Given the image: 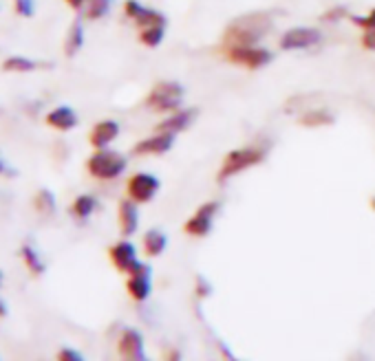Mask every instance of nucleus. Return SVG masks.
Segmentation results:
<instances>
[{
  "instance_id": "1",
  "label": "nucleus",
  "mask_w": 375,
  "mask_h": 361,
  "mask_svg": "<svg viewBox=\"0 0 375 361\" xmlns=\"http://www.w3.org/2000/svg\"><path fill=\"white\" fill-rule=\"evenodd\" d=\"M269 31V20L265 16H250L228 27L226 44L228 46H248L263 38V33Z\"/></svg>"
},
{
  "instance_id": "2",
  "label": "nucleus",
  "mask_w": 375,
  "mask_h": 361,
  "mask_svg": "<svg viewBox=\"0 0 375 361\" xmlns=\"http://www.w3.org/2000/svg\"><path fill=\"white\" fill-rule=\"evenodd\" d=\"M86 168L91 172V177L102 179V181H111V179H117L126 170V159L120 153H113V150L102 148L86 161Z\"/></svg>"
},
{
  "instance_id": "3",
  "label": "nucleus",
  "mask_w": 375,
  "mask_h": 361,
  "mask_svg": "<svg viewBox=\"0 0 375 361\" xmlns=\"http://www.w3.org/2000/svg\"><path fill=\"white\" fill-rule=\"evenodd\" d=\"M265 159V150L263 148H256V146H250V148H239L230 153L223 161V166H221V172H219V181L223 183L226 179L230 177H237L243 170H248L256 163H261Z\"/></svg>"
},
{
  "instance_id": "4",
  "label": "nucleus",
  "mask_w": 375,
  "mask_h": 361,
  "mask_svg": "<svg viewBox=\"0 0 375 361\" xmlns=\"http://www.w3.org/2000/svg\"><path fill=\"white\" fill-rule=\"evenodd\" d=\"M183 99V88L174 81H161L155 88L148 92L146 106L152 108L155 113H172L181 106Z\"/></svg>"
},
{
  "instance_id": "5",
  "label": "nucleus",
  "mask_w": 375,
  "mask_h": 361,
  "mask_svg": "<svg viewBox=\"0 0 375 361\" xmlns=\"http://www.w3.org/2000/svg\"><path fill=\"white\" fill-rule=\"evenodd\" d=\"M126 190H128V199H133L135 203H148L159 192V179L148 172H139L128 179Z\"/></svg>"
},
{
  "instance_id": "6",
  "label": "nucleus",
  "mask_w": 375,
  "mask_h": 361,
  "mask_svg": "<svg viewBox=\"0 0 375 361\" xmlns=\"http://www.w3.org/2000/svg\"><path fill=\"white\" fill-rule=\"evenodd\" d=\"M228 57H230V62L241 64L245 68H261V66L269 64L272 53L267 49H261V46H256V44H248V46H232Z\"/></svg>"
},
{
  "instance_id": "7",
  "label": "nucleus",
  "mask_w": 375,
  "mask_h": 361,
  "mask_svg": "<svg viewBox=\"0 0 375 361\" xmlns=\"http://www.w3.org/2000/svg\"><path fill=\"white\" fill-rule=\"evenodd\" d=\"M219 203L214 201H210L205 205H201L196 209V212L188 218V223H185V234H190V236H196V238H201V236H208L210 234V229H212V223H214V216L219 212Z\"/></svg>"
},
{
  "instance_id": "8",
  "label": "nucleus",
  "mask_w": 375,
  "mask_h": 361,
  "mask_svg": "<svg viewBox=\"0 0 375 361\" xmlns=\"http://www.w3.org/2000/svg\"><path fill=\"white\" fill-rule=\"evenodd\" d=\"M320 40H322L320 31L309 29V27H296V29H289L287 33H283V38H280V49L283 51H300V49L315 46Z\"/></svg>"
},
{
  "instance_id": "9",
  "label": "nucleus",
  "mask_w": 375,
  "mask_h": 361,
  "mask_svg": "<svg viewBox=\"0 0 375 361\" xmlns=\"http://www.w3.org/2000/svg\"><path fill=\"white\" fill-rule=\"evenodd\" d=\"M109 255H111V260H113V264L117 266V271H122V273H133L135 269L142 262L137 260V251H135V247L128 240H122V242H117V244H113L111 247V251H109Z\"/></svg>"
},
{
  "instance_id": "10",
  "label": "nucleus",
  "mask_w": 375,
  "mask_h": 361,
  "mask_svg": "<svg viewBox=\"0 0 375 361\" xmlns=\"http://www.w3.org/2000/svg\"><path fill=\"white\" fill-rule=\"evenodd\" d=\"M117 351L124 359H135L142 361L146 359V351H144V337L139 335V331L135 329H126L120 337V344H117Z\"/></svg>"
},
{
  "instance_id": "11",
  "label": "nucleus",
  "mask_w": 375,
  "mask_h": 361,
  "mask_svg": "<svg viewBox=\"0 0 375 361\" xmlns=\"http://www.w3.org/2000/svg\"><path fill=\"white\" fill-rule=\"evenodd\" d=\"M124 11H126V16L133 18L142 29L144 27H152V25H166V18H163L159 11L139 5L137 0H126Z\"/></svg>"
},
{
  "instance_id": "12",
  "label": "nucleus",
  "mask_w": 375,
  "mask_h": 361,
  "mask_svg": "<svg viewBox=\"0 0 375 361\" xmlns=\"http://www.w3.org/2000/svg\"><path fill=\"white\" fill-rule=\"evenodd\" d=\"M131 277H128V282H126V289H128V293H131L133 300L137 302H144L148 300L150 295V269L146 264H139L137 269L133 273H128Z\"/></svg>"
},
{
  "instance_id": "13",
  "label": "nucleus",
  "mask_w": 375,
  "mask_h": 361,
  "mask_svg": "<svg viewBox=\"0 0 375 361\" xmlns=\"http://www.w3.org/2000/svg\"><path fill=\"white\" fill-rule=\"evenodd\" d=\"M172 146H174V133H157L155 137L139 142L133 148V153L135 155H166Z\"/></svg>"
},
{
  "instance_id": "14",
  "label": "nucleus",
  "mask_w": 375,
  "mask_h": 361,
  "mask_svg": "<svg viewBox=\"0 0 375 361\" xmlns=\"http://www.w3.org/2000/svg\"><path fill=\"white\" fill-rule=\"evenodd\" d=\"M117 135H120V124L113 121V119H104L100 124L93 126V130H91V137H89V142L93 148H107L109 144H113Z\"/></svg>"
},
{
  "instance_id": "15",
  "label": "nucleus",
  "mask_w": 375,
  "mask_h": 361,
  "mask_svg": "<svg viewBox=\"0 0 375 361\" xmlns=\"http://www.w3.org/2000/svg\"><path fill=\"white\" fill-rule=\"evenodd\" d=\"M46 124H49L51 128H55V130H73V128L77 126V115L73 108L68 106H57L53 108L51 113H46Z\"/></svg>"
},
{
  "instance_id": "16",
  "label": "nucleus",
  "mask_w": 375,
  "mask_h": 361,
  "mask_svg": "<svg viewBox=\"0 0 375 361\" xmlns=\"http://www.w3.org/2000/svg\"><path fill=\"white\" fill-rule=\"evenodd\" d=\"M139 227V212L133 199L120 203V229L124 236H133Z\"/></svg>"
},
{
  "instance_id": "17",
  "label": "nucleus",
  "mask_w": 375,
  "mask_h": 361,
  "mask_svg": "<svg viewBox=\"0 0 375 361\" xmlns=\"http://www.w3.org/2000/svg\"><path fill=\"white\" fill-rule=\"evenodd\" d=\"M192 119H194V110L190 108V110H172V115L168 119H163L159 126H157V130L159 133H181V130H185L188 126L192 124Z\"/></svg>"
},
{
  "instance_id": "18",
  "label": "nucleus",
  "mask_w": 375,
  "mask_h": 361,
  "mask_svg": "<svg viewBox=\"0 0 375 361\" xmlns=\"http://www.w3.org/2000/svg\"><path fill=\"white\" fill-rule=\"evenodd\" d=\"M82 44H84V27H82V20H75L71 29L66 33V40H64V53L68 57H73L80 49Z\"/></svg>"
},
{
  "instance_id": "19",
  "label": "nucleus",
  "mask_w": 375,
  "mask_h": 361,
  "mask_svg": "<svg viewBox=\"0 0 375 361\" xmlns=\"http://www.w3.org/2000/svg\"><path fill=\"white\" fill-rule=\"evenodd\" d=\"M166 244H168V240H166V236H163V231H159V229H150V231H146V236H144V251L148 253V255H161L163 253V249H166Z\"/></svg>"
},
{
  "instance_id": "20",
  "label": "nucleus",
  "mask_w": 375,
  "mask_h": 361,
  "mask_svg": "<svg viewBox=\"0 0 375 361\" xmlns=\"http://www.w3.org/2000/svg\"><path fill=\"white\" fill-rule=\"evenodd\" d=\"M20 255H22V260H25V264H27V269L33 273V275H42L44 273V262H42V258H40V253L31 247V244H22V249H20Z\"/></svg>"
},
{
  "instance_id": "21",
  "label": "nucleus",
  "mask_w": 375,
  "mask_h": 361,
  "mask_svg": "<svg viewBox=\"0 0 375 361\" xmlns=\"http://www.w3.org/2000/svg\"><path fill=\"white\" fill-rule=\"evenodd\" d=\"M36 66H38L36 60H29V57H22V55H11L3 62V71H7V73H29Z\"/></svg>"
},
{
  "instance_id": "22",
  "label": "nucleus",
  "mask_w": 375,
  "mask_h": 361,
  "mask_svg": "<svg viewBox=\"0 0 375 361\" xmlns=\"http://www.w3.org/2000/svg\"><path fill=\"white\" fill-rule=\"evenodd\" d=\"M95 207H98V201L93 199V196L82 194V196H77V199L73 201L71 212H73L77 218H89L93 212H95Z\"/></svg>"
},
{
  "instance_id": "23",
  "label": "nucleus",
  "mask_w": 375,
  "mask_h": 361,
  "mask_svg": "<svg viewBox=\"0 0 375 361\" xmlns=\"http://www.w3.org/2000/svg\"><path fill=\"white\" fill-rule=\"evenodd\" d=\"M111 5H113V0H86L84 16L89 20H100L111 11Z\"/></svg>"
},
{
  "instance_id": "24",
  "label": "nucleus",
  "mask_w": 375,
  "mask_h": 361,
  "mask_svg": "<svg viewBox=\"0 0 375 361\" xmlns=\"http://www.w3.org/2000/svg\"><path fill=\"white\" fill-rule=\"evenodd\" d=\"M33 205L36 209L42 214V216H51L55 212V196L51 190H40L36 194V199H33Z\"/></svg>"
},
{
  "instance_id": "25",
  "label": "nucleus",
  "mask_w": 375,
  "mask_h": 361,
  "mask_svg": "<svg viewBox=\"0 0 375 361\" xmlns=\"http://www.w3.org/2000/svg\"><path fill=\"white\" fill-rule=\"evenodd\" d=\"M163 33H166V25H152V27H144L142 33H139V42L146 46H159L163 40Z\"/></svg>"
},
{
  "instance_id": "26",
  "label": "nucleus",
  "mask_w": 375,
  "mask_h": 361,
  "mask_svg": "<svg viewBox=\"0 0 375 361\" xmlns=\"http://www.w3.org/2000/svg\"><path fill=\"white\" fill-rule=\"evenodd\" d=\"M333 121V115L329 110H309L304 113L300 117V124L302 126H309V128H315V126H327Z\"/></svg>"
},
{
  "instance_id": "27",
  "label": "nucleus",
  "mask_w": 375,
  "mask_h": 361,
  "mask_svg": "<svg viewBox=\"0 0 375 361\" xmlns=\"http://www.w3.org/2000/svg\"><path fill=\"white\" fill-rule=\"evenodd\" d=\"M16 14L22 18H31L36 14V7H33V0H16Z\"/></svg>"
},
{
  "instance_id": "28",
  "label": "nucleus",
  "mask_w": 375,
  "mask_h": 361,
  "mask_svg": "<svg viewBox=\"0 0 375 361\" xmlns=\"http://www.w3.org/2000/svg\"><path fill=\"white\" fill-rule=\"evenodd\" d=\"M354 22L362 29H375V9L371 11V14L362 16V18H354Z\"/></svg>"
},
{
  "instance_id": "29",
  "label": "nucleus",
  "mask_w": 375,
  "mask_h": 361,
  "mask_svg": "<svg viewBox=\"0 0 375 361\" xmlns=\"http://www.w3.org/2000/svg\"><path fill=\"white\" fill-rule=\"evenodd\" d=\"M57 359H66V361H82L84 357H82L77 351H73V348H62V351L57 353Z\"/></svg>"
},
{
  "instance_id": "30",
  "label": "nucleus",
  "mask_w": 375,
  "mask_h": 361,
  "mask_svg": "<svg viewBox=\"0 0 375 361\" xmlns=\"http://www.w3.org/2000/svg\"><path fill=\"white\" fill-rule=\"evenodd\" d=\"M362 46L369 51H375V29H367V33L362 36Z\"/></svg>"
},
{
  "instance_id": "31",
  "label": "nucleus",
  "mask_w": 375,
  "mask_h": 361,
  "mask_svg": "<svg viewBox=\"0 0 375 361\" xmlns=\"http://www.w3.org/2000/svg\"><path fill=\"white\" fill-rule=\"evenodd\" d=\"M66 3H68V7L75 9V11H82V9L86 7V0H66Z\"/></svg>"
},
{
  "instance_id": "32",
  "label": "nucleus",
  "mask_w": 375,
  "mask_h": 361,
  "mask_svg": "<svg viewBox=\"0 0 375 361\" xmlns=\"http://www.w3.org/2000/svg\"><path fill=\"white\" fill-rule=\"evenodd\" d=\"M345 16V9H333V11H329V14H327L324 18L327 20H336V18H342Z\"/></svg>"
},
{
  "instance_id": "33",
  "label": "nucleus",
  "mask_w": 375,
  "mask_h": 361,
  "mask_svg": "<svg viewBox=\"0 0 375 361\" xmlns=\"http://www.w3.org/2000/svg\"><path fill=\"white\" fill-rule=\"evenodd\" d=\"M199 282H201V289H199V295H208V293H210V284L203 280V277H199Z\"/></svg>"
},
{
  "instance_id": "34",
  "label": "nucleus",
  "mask_w": 375,
  "mask_h": 361,
  "mask_svg": "<svg viewBox=\"0 0 375 361\" xmlns=\"http://www.w3.org/2000/svg\"><path fill=\"white\" fill-rule=\"evenodd\" d=\"M7 315V306L3 304V302H0V318H5Z\"/></svg>"
},
{
  "instance_id": "35",
  "label": "nucleus",
  "mask_w": 375,
  "mask_h": 361,
  "mask_svg": "<svg viewBox=\"0 0 375 361\" xmlns=\"http://www.w3.org/2000/svg\"><path fill=\"white\" fill-rule=\"evenodd\" d=\"M7 172V168H5V163L3 161H0V174H5Z\"/></svg>"
},
{
  "instance_id": "36",
  "label": "nucleus",
  "mask_w": 375,
  "mask_h": 361,
  "mask_svg": "<svg viewBox=\"0 0 375 361\" xmlns=\"http://www.w3.org/2000/svg\"><path fill=\"white\" fill-rule=\"evenodd\" d=\"M371 207H373V209H375V199H373V201H371Z\"/></svg>"
}]
</instances>
